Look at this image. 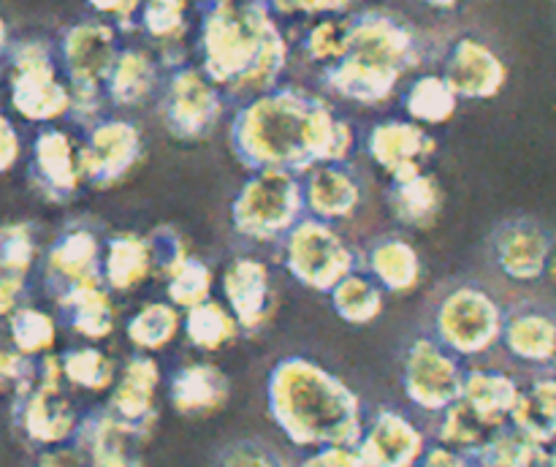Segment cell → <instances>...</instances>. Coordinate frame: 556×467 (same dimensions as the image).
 <instances>
[{
  "instance_id": "1",
  "label": "cell",
  "mask_w": 556,
  "mask_h": 467,
  "mask_svg": "<svg viewBox=\"0 0 556 467\" xmlns=\"http://www.w3.org/2000/svg\"><path fill=\"white\" fill-rule=\"evenodd\" d=\"M356 134L320 98L280 87L248 98L231 119L233 157L250 172L286 168L304 174L318 163H342Z\"/></svg>"
},
{
  "instance_id": "2",
  "label": "cell",
  "mask_w": 556,
  "mask_h": 467,
  "mask_svg": "<svg viewBox=\"0 0 556 467\" xmlns=\"http://www.w3.org/2000/svg\"><path fill=\"white\" fill-rule=\"evenodd\" d=\"M199 52L215 85L253 98L280 85L291 49L277 14L261 0H206Z\"/></svg>"
},
{
  "instance_id": "3",
  "label": "cell",
  "mask_w": 556,
  "mask_h": 467,
  "mask_svg": "<svg viewBox=\"0 0 556 467\" xmlns=\"http://www.w3.org/2000/svg\"><path fill=\"white\" fill-rule=\"evenodd\" d=\"M266 407L277 429L307 451L356 445L367 424L362 396L307 356L275 362L266 378Z\"/></svg>"
},
{
  "instance_id": "4",
  "label": "cell",
  "mask_w": 556,
  "mask_h": 467,
  "mask_svg": "<svg viewBox=\"0 0 556 467\" xmlns=\"http://www.w3.org/2000/svg\"><path fill=\"white\" fill-rule=\"evenodd\" d=\"M119 52L123 49H119L117 25L103 16L79 20L60 33L58 60L74 96L71 117L85 123L87 128L103 117V103L109 101L106 81Z\"/></svg>"
},
{
  "instance_id": "5",
  "label": "cell",
  "mask_w": 556,
  "mask_h": 467,
  "mask_svg": "<svg viewBox=\"0 0 556 467\" xmlns=\"http://www.w3.org/2000/svg\"><path fill=\"white\" fill-rule=\"evenodd\" d=\"M5 63H9L11 109L22 119L54 125L58 119L71 117L74 96L52 43L43 38H22L11 43Z\"/></svg>"
},
{
  "instance_id": "6",
  "label": "cell",
  "mask_w": 556,
  "mask_h": 467,
  "mask_svg": "<svg viewBox=\"0 0 556 467\" xmlns=\"http://www.w3.org/2000/svg\"><path fill=\"white\" fill-rule=\"evenodd\" d=\"M304 215L307 206H304L302 174L286 168L253 172L231 204L233 231L250 242L286 239Z\"/></svg>"
},
{
  "instance_id": "7",
  "label": "cell",
  "mask_w": 556,
  "mask_h": 467,
  "mask_svg": "<svg viewBox=\"0 0 556 467\" xmlns=\"http://www.w3.org/2000/svg\"><path fill=\"white\" fill-rule=\"evenodd\" d=\"M505 315L486 288L462 282L440 299L432 337L459 358L483 356L503 340Z\"/></svg>"
},
{
  "instance_id": "8",
  "label": "cell",
  "mask_w": 556,
  "mask_h": 467,
  "mask_svg": "<svg viewBox=\"0 0 556 467\" xmlns=\"http://www.w3.org/2000/svg\"><path fill=\"white\" fill-rule=\"evenodd\" d=\"M63 362L54 353L38 358V373L33 389L14 396V421L27 443L38 449L74 443L79 434L81 416L65 394Z\"/></svg>"
},
{
  "instance_id": "9",
  "label": "cell",
  "mask_w": 556,
  "mask_h": 467,
  "mask_svg": "<svg viewBox=\"0 0 556 467\" xmlns=\"http://www.w3.org/2000/svg\"><path fill=\"white\" fill-rule=\"evenodd\" d=\"M282 253L293 280L320 293H329L342 277L358 269L356 253L334 223L313 215H304L282 239Z\"/></svg>"
},
{
  "instance_id": "10",
  "label": "cell",
  "mask_w": 556,
  "mask_h": 467,
  "mask_svg": "<svg viewBox=\"0 0 556 467\" xmlns=\"http://www.w3.org/2000/svg\"><path fill=\"white\" fill-rule=\"evenodd\" d=\"M161 119L177 141H204L217 128L226 109V90L206 76L201 65L168 68L161 87Z\"/></svg>"
},
{
  "instance_id": "11",
  "label": "cell",
  "mask_w": 556,
  "mask_h": 467,
  "mask_svg": "<svg viewBox=\"0 0 556 467\" xmlns=\"http://www.w3.org/2000/svg\"><path fill=\"white\" fill-rule=\"evenodd\" d=\"M465 375L459 356L434 337H416L402 356V391L410 405L432 416L462 400Z\"/></svg>"
},
{
  "instance_id": "12",
  "label": "cell",
  "mask_w": 556,
  "mask_h": 467,
  "mask_svg": "<svg viewBox=\"0 0 556 467\" xmlns=\"http://www.w3.org/2000/svg\"><path fill=\"white\" fill-rule=\"evenodd\" d=\"M144 155L141 130L130 119L101 117L87 128V139L79 144V163L85 185L106 190L123 182Z\"/></svg>"
},
{
  "instance_id": "13",
  "label": "cell",
  "mask_w": 556,
  "mask_h": 467,
  "mask_svg": "<svg viewBox=\"0 0 556 467\" xmlns=\"http://www.w3.org/2000/svg\"><path fill=\"white\" fill-rule=\"evenodd\" d=\"M489 253L500 275L519 286L543 280L554 261V237L546 226L530 217L503 220L489 237Z\"/></svg>"
},
{
  "instance_id": "14",
  "label": "cell",
  "mask_w": 556,
  "mask_h": 467,
  "mask_svg": "<svg viewBox=\"0 0 556 467\" xmlns=\"http://www.w3.org/2000/svg\"><path fill=\"white\" fill-rule=\"evenodd\" d=\"M407 74L421 63V41L407 20L386 9L351 14V52Z\"/></svg>"
},
{
  "instance_id": "15",
  "label": "cell",
  "mask_w": 556,
  "mask_h": 467,
  "mask_svg": "<svg viewBox=\"0 0 556 467\" xmlns=\"http://www.w3.org/2000/svg\"><path fill=\"white\" fill-rule=\"evenodd\" d=\"M43 282L54 302L76 288L103 282L101 237L81 223L65 228L43 255Z\"/></svg>"
},
{
  "instance_id": "16",
  "label": "cell",
  "mask_w": 556,
  "mask_h": 467,
  "mask_svg": "<svg viewBox=\"0 0 556 467\" xmlns=\"http://www.w3.org/2000/svg\"><path fill=\"white\" fill-rule=\"evenodd\" d=\"M27 179L52 204H68L85 185L79 163V144L68 130L43 125L33 139Z\"/></svg>"
},
{
  "instance_id": "17",
  "label": "cell",
  "mask_w": 556,
  "mask_h": 467,
  "mask_svg": "<svg viewBox=\"0 0 556 467\" xmlns=\"http://www.w3.org/2000/svg\"><path fill=\"white\" fill-rule=\"evenodd\" d=\"M427 449L429 440L424 429L396 407L375 411L356 443L367 467H418Z\"/></svg>"
},
{
  "instance_id": "18",
  "label": "cell",
  "mask_w": 556,
  "mask_h": 467,
  "mask_svg": "<svg viewBox=\"0 0 556 467\" xmlns=\"http://www.w3.org/2000/svg\"><path fill=\"white\" fill-rule=\"evenodd\" d=\"M454 92L467 101H489L503 92L508 81V65L497 49L478 36H462L451 43L443 60V71Z\"/></svg>"
},
{
  "instance_id": "19",
  "label": "cell",
  "mask_w": 556,
  "mask_h": 467,
  "mask_svg": "<svg viewBox=\"0 0 556 467\" xmlns=\"http://www.w3.org/2000/svg\"><path fill=\"white\" fill-rule=\"evenodd\" d=\"M157 386H161V367H157V362L152 358V353L136 351L123 364L112 391H109L106 411L117 421H123L125 427L134 429L141 440H147L157 418Z\"/></svg>"
},
{
  "instance_id": "20",
  "label": "cell",
  "mask_w": 556,
  "mask_h": 467,
  "mask_svg": "<svg viewBox=\"0 0 556 467\" xmlns=\"http://www.w3.org/2000/svg\"><path fill=\"white\" fill-rule=\"evenodd\" d=\"M434 147L438 141L432 139L427 125L413 119H383L367 134L369 157L389 174L391 182L427 172Z\"/></svg>"
},
{
  "instance_id": "21",
  "label": "cell",
  "mask_w": 556,
  "mask_h": 467,
  "mask_svg": "<svg viewBox=\"0 0 556 467\" xmlns=\"http://www.w3.org/2000/svg\"><path fill=\"white\" fill-rule=\"evenodd\" d=\"M223 293L228 310L237 315L239 326L248 335L264 329L275 315L277 293L269 266L253 255H237L223 272Z\"/></svg>"
},
{
  "instance_id": "22",
  "label": "cell",
  "mask_w": 556,
  "mask_h": 467,
  "mask_svg": "<svg viewBox=\"0 0 556 467\" xmlns=\"http://www.w3.org/2000/svg\"><path fill=\"white\" fill-rule=\"evenodd\" d=\"M304 206L307 215L326 223L348 220L362 206V182L342 163H318L302 177Z\"/></svg>"
},
{
  "instance_id": "23",
  "label": "cell",
  "mask_w": 556,
  "mask_h": 467,
  "mask_svg": "<svg viewBox=\"0 0 556 467\" xmlns=\"http://www.w3.org/2000/svg\"><path fill=\"white\" fill-rule=\"evenodd\" d=\"M402 76H405L402 71L356 58V54H345L340 63L324 68L326 87L358 106H380L389 101L400 87Z\"/></svg>"
},
{
  "instance_id": "24",
  "label": "cell",
  "mask_w": 556,
  "mask_h": 467,
  "mask_svg": "<svg viewBox=\"0 0 556 467\" xmlns=\"http://www.w3.org/2000/svg\"><path fill=\"white\" fill-rule=\"evenodd\" d=\"M231 396V380L217 364L190 362L168 380V402L179 416L204 418L220 411Z\"/></svg>"
},
{
  "instance_id": "25",
  "label": "cell",
  "mask_w": 556,
  "mask_h": 467,
  "mask_svg": "<svg viewBox=\"0 0 556 467\" xmlns=\"http://www.w3.org/2000/svg\"><path fill=\"white\" fill-rule=\"evenodd\" d=\"M76 443L85 449L90 467H144L136 451L141 438L123 421H117L106 407L81 418Z\"/></svg>"
},
{
  "instance_id": "26",
  "label": "cell",
  "mask_w": 556,
  "mask_h": 467,
  "mask_svg": "<svg viewBox=\"0 0 556 467\" xmlns=\"http://www.w3.org/2000/svg\"><path fill=\"white\" fill-rule=\"evenodd\" d=\"M505 351L516 362L532 367L556 364V315L543 307H519L505 315L503 340Z\"/></svg>"
},
{
  "instance_id": "27",
  "label": "cell",
  "mask_w": 556,
  "mask_h": 467,
  "mask_svg": "<svg viewBox=\"0 0 556 467\" xmlns=\"http://www.w3.org/2000/svg\"><path fill=\"white\" fill-rule=\"evenodd\" d=\"M367 275L383 288L386 293L416 291L424 277V264L418 250L405 237H380L369 244Z\"/></svg>"
},
{
  "instance_id": "28",
  "label": "cell",
  "mask_w": 556,
  "mask_h": 467,
  "mask_svg": "<svg viewBox=\"0 0 556 467\" xmlns=\"http://www.w3.org/2000/svg\"><path fill=\"white\" fill-rule=\"evenodd\" d=\"M155 275L150 239L136 231H119L103 242V282L109 291L128 293Z\"/></svg>"
},
{
  "instance_id": "29",
  "label": "cell",
  "mask_w": 556,
  "mask_h": 467,
  "mask_svg": "<svg viewBox=\"0 0 556 467\" xmlns=\"http://www.w3.org/2000/svg\"><path fill=\"white\" fill-rule=\"evenodd\" d=\"M519 394L521 386L514 375L503 373V369L476 367L467 369L462 400H465L478 416L486 418L492 427H505V424H510Z\"/></svg>"
},
{
  "instance_id": "30",
  "label": "cell",
  "mask_w": 556,
  "mask_h": 467,
  "mask_svg": "<svg viewBox=\"0 0 556 467\" xmlns=\"http://www.w3.org/2000/svg\"><path fill=\"white\" fill-rule=\"evenodd\" d=\"M161 87V65L147 49H123L106 81V98L112 106L136 109L150 101Z\"/></svg>"
},
{
  "instance_id": "31",
  "label": "cell",
  "mask_w": 556,
  "mask_h": 467,
  "mask_svg": "<svg viewBox=\"0 0 556 467\" xmlns=\"http://www.w3.org/2000/svg\"><path fill=\"white\" fill-rule=\"evenodd\" d=\"M58 307L65 315L71 331L85 337L87 342L106 340L114 331L117 313H114L112 291L106 288V282H92V286H81L65 293L58 299Z\"/></svg>"
},
{
  "instance_id": "32",
  "label": "cell",
  "mask_w": 556,
  "mask_h": 467,
  "mask_svg": "<svg viewBox=\"0 0 556 467\" xmlns=\"http://www.w3.org/2000/svg\"><path fill=\"white\" fill-rule=\"evenodd\" d=\"M510 424L543 449L556 445V375H541L521 386Z\"/></svg>"
},
{
  "instance_id": "33",
  "label": "cell",
  "mask_w": 556,
  "mask_h": 467,
  "mask_svg": "<svg viewBox=\"0 0 556 467\" xmlns=\"http://www.w3.org/2000/svg\"><path fill=\"white\" fill-rule=\"evenodd\" d=\"M389 206L396 220L407 228H429L443 210V190L429 172L396 179L389 190Z\"/></svg>"
},
{
  "instance_id": "34",
  "label": "cell",
  "mask_w": 556,
  "mask_h": 467,
  "mask_svg": "<svg viewBox=\"0 0 556 467\" xmlns=\"http://www.w3.org/2000/svg\"><path fill=\"white\" fill-rule=\"evenodd\" d=\"M182 329L188 335L190 345L206 353L223 351V348L237 342V337L242 335V326H239L237 315L228 310V304L215 302V299H210V302L199 304L193 310H185Z\"/></svg>"
},
{
  "instance_id": "35",
  "label": "cell",
  "mask_w": 556,
  "mask_h": 467,
  "mask_svg": "<svg viewBox=\"0 0 556 467\" xmlns=\"http://www.w3.org/2000/svg\"><path fill=\"white\" fill-rule=\"evenodd\" d=\"M331 307L342 320L353 326H367L380 318L386 307V291L367 275V272H351L342 277L329 291Z\"/></svg>"
},
{
  "instance_id": "36",
  "label": "cell",
  "mask_w": 556,
  "mask_h": 467,
  "mask_svg": "<svg viewBox=\"0 0 556 467\" xmlns=\"http://www.w3.org/2000/svg\"><path fill=\"white\" fill-rule=\"evenodd\" d=\"M497 429L500 427H492L486 418L478 416V413L472 411L465 400H459V402H454L451 407H445V411L438 416L434 440L476 459V456L481 454L483 445L492 440V434L497 432Z\"/></svg>"
},
{
  "instance_id": "37",
  "label": "cell",
  "mask_w": 556,
  "mask_h": 467,
  "mask_svg": "<svg viewBox=\"0 0 556 467\" xmlns=\"http://www.w3.org/2000/svg\"><path fill=\"white\" fill-rule=\"evenodd\" d=\"M459 106V96L445 81L443 74H421L413 79L405 92V112L413 123L443 125L448 123Z\"/></svg>"
},
{
  "instance_id": "38",
  "label": "cell",
  "mask_w": 556,
  "mask_h": 467,
  "mask_svg": "<svg viewBox=\"0 0 556 467\" xmlns=\"http://www.w3.org/2000/svg\"><path fill=\"white\" fill-rule=\"evenodd\" d=\"M182 329V313L172 302H150L130 315L125 335L139 353L163 351Z\"/></svg>"
},
{
  "instance_id": "39",
  "label": "cell",
  "mask_w": 556,
  "mask_h": 467,
  "mask_svg": "<svg viewBox=\"0 0 556 467\" xmlns=\"http://www.w3.org/2000/svg\"><path fill=\"white\" fill-rule=\"evenodd\" d=\"M60 362H63L65 383L74 386V389L92 391V394L112 391L114 380L119 375V369L114 367V358L98 345H92V342L90 345L68 348L65 353H60Z\"/></svg>"
},
{
  "instance_id": "40",
  "label": "cell",
  "mask_w": 556,
  "mask_h": 467,
  "mask_svg": "<svg viewBox=\"0 0 556 467\" xmlns=\"http://www.w3.org/2000/svg\"><path fill=\"white\" fill-rule=\"evenodd\" d=\"M302 52L309 63H318L324 68L340 63L351 52V14L345 16H320L304 33Z\"/></svg>"
},
{
  "instance_id": "41",
  "label": "cell",
  "mask_w": 556,
  "mask_h": 467,
  "mask_svg": "<svg viewBox=\"0 0 556 467\" xmlns=\"http://www.w3.org/2000/svg\"><path fill=\"white\" fill-rule=\"evenodd\" d=\"M5 324H9L11 345L30 358L47 356L54 348V340H58V324H54L52 315L30 307V304L16 310Z\"/></svg>"
},
{
  "instance_id": "42",
  "label": "cell",
  "mask_w": 556,
  "mask_h": 467,
  "mask_svg": "<svg viewBox=\"0 0 556 467\" xmlns=\"http://www.w3.org/2000/svg\"><path fill=\"white\" fill-rule=\"evenodd\" d=\"M188 0H144L139 25L163 49L179 47L185 33H188Z\"/></svg>"
},
{
  "instance_id": "43",
  "label": "cell",
  "mask_w": 556,
  "mask_h": 467,
  "mask_svg": "<svg viewBox=\"0 0 556 467\" xmlns=\"http://www.w3.org/2000/svg\"><path fill=\"white\" fill-rule=\"evenodd\" d=\"M543 454V445H538L535 440L527 438L525 432L514 427V424H505L497 432L492 434L486 445L481 449V454L476 456V462L492 467H535L538 459Z\"/></svg>"
},
{
  "instance_id": "44",
  "label": "cell",
  "mask_w": 556,
  "mask_h": 467,
  "mask_svg": "<svg viewBox=\"0 0 556 467\" xmlns=\"http://www.w3.org/2000/svg\"><path fill=\"white\" fill-rule=\"evenodd\" d=\"M212 286H215V275H212L210 264L195 255H188L177 269L168 275L166 280V293L168 302L177 304L179 310H193L199 304L210 302L212 299Z\"/></svg>"
},
{
  "instance_id": "45",
  "label": "cell",
  "mask_w": 556,
  "mask_h": 467,
  "mask_svg": "<svg viewBox=\"0 0 556 467\" xmlns=\"http://www.w3.org/2000/svg\"><path fill=\"white\" fill-rule=\"evenodd\" d=\"M38 261L36 228L25 220L3 223L0 226V272L25 275Z\"/></svg>"
},
{
  "instance_id": "46",
  "label": "cell",
  "mask_w": 556,
  "mask_h": 467,
  "mask_svg": "<svg viewBox=\"0 0 556 467\" xmlns=\"http://www.w3.org/2000/svg\"><path fill=\"white\" fill-rule=\"evenodd\" d=\"M215 467H288V462L266 440L239 438L217 451Z\"/></svg>"
},
{
  "instance_id": "47",
  "label": "cell",
  "mask_w": 556,
  "mask_h": 467,
  "mask_svg": "<svg viewBox=\"0 0 556 467\" xmlns=\"http://www.w3.org/2000/svg\"><path fill=\"white\" fill-rule=\"evenodd\" d=\"M36 373L38 358L16 351L11 340H0V391H11V396L25 394L36 383Z\"/></svg>"
},
{
  "instance_id": "48",
  "label": "cell",
  "mask_w": 556,
  "mask_h": 467,
  "mask_svg": "<svg viewBox=\"0 0 556 467\" xmlns=\"http://www.w3.org/2000/svg\"><path fill=\"white\" fill-rule=\"evenodd\" d=\"M152 250V266H155V275L168 280L174 269L188 258V244H185L182 234L172 226H157L155 231L147 234Z\"/></svg>"
},
{
  "instance_id": "49",
  "label": "cell",
  "mask_w": 556,
  "mask_h": 467,
  "mask_svg": "<svg viewBox=\"0 0 556 467\" xmlns=\"http://www.w3.org/2000/svg\"><path fill=\"white\" fill-rule=\"evenodd\" d=\"M296 467H367L358 456L356 445H326V449H313L302 456Z\"/></svg>"
},
{
  "instance_id": "50",
  "label": "cell",
  "mask_w": 556,
  "mask_h": 467,
  "mask_svg": "<svg viewBox=\"0 0 556 467\" xmlns=\"http://www.w3.org/2000/svg\"><path fill=\"white\" fill-rule=\"evenodd\" d=\"M87 3H90V9L96 11L98 16L114 22V25L123 27V30H130L134 22H139L144 0H87Z\"/></svg>"
},
{
  "instance_id": "51",
  "label": "cell",
  "mask_w": 556,
  "mask_h": 467,
  "mask_svg": "<svg viewBox=\"0 0 556 467\" xmlns=\"http://www.w3.org/2000/svg\"><path fill=\"white\" fill-rule=\"evenodd\" d=\"M27 277L0 272V320H9L20 307H25Z\"/></svg>"
},
{
  "instance_id": "52",
  "label": "cell",
  "mask_w": 556,
  "mask_h": 467,
  "mask_svg": "<svg viewBox=\"0 0 556 467\" xmlns=\"http://www.w3.org/2000/svg\"><path fill=\"white\" fill-rule=\"evenodd\" d=\"M36 467H90L85 449L79 443H63L52 445V449H41L36 456Z\"/></svg>"
},
{
  "instance_id": "53",
  "label": "cell",
  "mask_w": 556,
  "mask_h": 467,
  "mask_svg": "<svg viewBox=\"0 0 556 467\" xmlns=\"http://www.w3.org/2000/svg\"><path fill=\"white\" fill-rule=\"evenodd\" d=\"M22 155V139L9 114L0 112V174L11 172Z\"/></svg>"
},
{
  "instance_id": "54",
  "label": "cell",
  "mask_w": 556,
  "mask_h": 467,
  "mask_svg": "<svg viewBox=\"0 0 556 467\" xmlns=\"http://www.w3.org/2000/svg\"><path fill=\"white\" fill-rule=\"evenodd\" d=\"M418 467H476V459L434 440L427 454H424V459L418 462Z\"/></svg>"
},
{
  "instance_id": "55",
  "label": "cell",
  "mask_w": 556,
  "mask_h": 467,
  "mask_svg": "<svg viewBox=\"0 0 556 467\" xmlns=\"http://www.w3.org/2000/svg\"><path fill=\"white\" fill-rule=\"evenodd\" d=\"M358 3L362 0H296V14L318 16V20L320 16H345Z\"/></svg>"
},
{
  "instance_id": "56",
  "label": "cell",
  "mask_w": 556,
  "mask_h": 467,
  "mask_svg": "<svg viewBox=\"0 0 556 467\" xmlns=\"http://www.w3.org/2000/svg\"><path fill=\"white\" fill-rule=\"evenodd\" d=\"M11 27H9V22H5V16L0 14V60H5L9 58V52H11Z\"/></svg>"
},
{
  "instance_id": "57",
  "label": "cell",
  "mask_w": 556,
  "mask_h": 467,
  "mask_svg": "<svg viewBox=\"0 0 556 467\" xmlns=\"http://www.w3.org/2000/svg\"><path fill=\"white\" fill-rule=\"evenodd\" d=\"M261 3L269 5L275 14H296V0H261Z\"/></svg>"
},
{
  "instance_id": "58",
  "label": "cell",
  "mask_w": 556,
  "mask_h": 467,
  "mask_svg": "<svg viewBox=\"0 0 556 467\" xmlns=\"http://www.w3.org/2000/svg\"><path fill=\"white\" fill-rule=\"evenodd\" d=\"M421 3L432 11H456L465 0H421Z\"/></svg>"
},
{
  "instance_id": "59",
  "label": "cell",
  "mask_w": 556,
  "mask_h": 467,
  "mask_svg": "<svg viewBox=\"0 0 556 467\" xmlns=\"http://www.w3.org/2000/svg\"><path fill=\"white\" fill-rule=\"evenodd\" d=\"M535 467H556V445H548V449H543L541 459H538Z\"/></svg>"
},
{
  "instance_id": "60",
  "label": "cell",
  "mask_w": 556,
  "mask_h": 467,
  "mask_svg": "<svg viewBox=\"0 0 556 467\" xmlns=\"http://www.w3.org/2000/svg\"><path fill=\"white\" fill-rule=\"evenodd\" d=\"M188 3H190V5H195V3H204V0H188Z\"/></svg>"
},
{
  "instance_id": "61",
  "label": "cell",
  "mask_w": 556,
  "mask_h": 467,
  "mask_svg": "<svg viewBox=\"0 0 556 467\" xmlns=\"http://www.w3.org/2000/svg\"><path fill=\"white\" fill-rule=\"evenodd\" d=\"M476 467H492V465H481V462H476Z\"/></svg>"
},
{
  "instance_id": "62",
  "label": "cell",
  "mask_w": 556,
  "mask_h": 467,
  "mask_svg": "<svg viewBox=\"0 0 556 467\" xmlns=\"http://www.w3.org/2000/svg\"><path fill=\"white\" fill-rule=\"evenodd\" d=\"M554 367H556V364H554Z\"/></svg>"
}]
</instances>
